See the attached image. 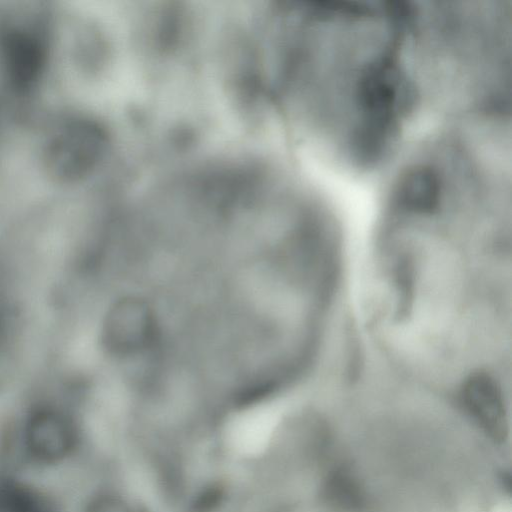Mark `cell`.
<instances>
[{
    "label": "cell",
    "instance_id": "6da1fadb",
    "mask_svg": "<svg viewBox=\"0 0 512 512\" xmlns=\"http://www.w3.org/2000/svg\"><path fill=\"white\" fill-rule=\"evenodd\" d=\"M287 13V89L304 135L340 168H378L419 105L407 8L313 2Z\"/></svg>",
    "mask_w": 512,
    "mask_h": 512
},
{
    "label": "cell",
    "instance_id": "7a4b0ae2",
    "mask_svg": "<svg viewBox=\"0 0 512 512\" xmlns=\"http://www.w3.org/2000/svg\"><path fill=\"white\" fill-rule=\"evenodd\" d=\"M509 4L430 2L408 8L407 55L421 97L427 94L461 119L505 117Z\"/></svg>",
    "mask_w": 512,
    "mask_h": 512
},
{
    "label": "cell",
    "instance_id": "3957f363",
    "mask_svg": "<svg viewBox=\"0 0 512 512\" xmlns=\"http://www.w3.org/2000/svg\"><path fill=\"white\" fill-rule=\"evenodd\" d=\"M463 395L472 415L491 436L502 440L506 433L505 411L494 379L485 373L474 374L466 382Z\"/></svg>",
    "mask_w": 512,
    "mask_h": 512
},
{
    "label": "cell",
    "instance_id": "277c9868",
    "mask_svg": "<svg viewBox=\"0 0 512 512\" xmlns=\"http://www.w3.org/2000/svg\"><path fill=\"white\" fill-rule=\"evenodd\" d=\"M150 331V320L146 310L137 304L117 307L107 324L108 344L115 350L127 352L143 344Z\"/></svg>",
    "mask_w": 512,
    "mask_h": 512
}]
</instances>
